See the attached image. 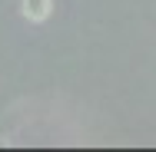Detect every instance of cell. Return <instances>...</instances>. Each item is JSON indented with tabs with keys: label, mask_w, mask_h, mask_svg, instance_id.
I'll list each match as a JSON object with an SVG mask.
<instances>
[{
	"label": "cell",
	"mask_w": 156,
	"mask_h": 152,
	"mask_svg": "<svg viewBox=\"0 0 156 152\" xmlns=\"http://www.w3.org/2000/svg\"><path fill=\"white\" fill-rule=\"evenodd\" d=\"M50 10H53V0H23V17L33 20V23L47 20V17H50Z\"/></svg>",
	"instance_id": "1"
}]
</instances>
